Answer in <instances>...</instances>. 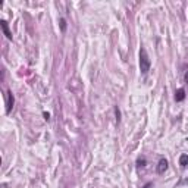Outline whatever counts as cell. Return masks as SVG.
<instances>
[{"instance_id": "6da1fadb", "label": "cell", "mask_w": 188, "mask_h": 188, "mask_svg": "<svg viewBox=\"0 0 188 188\" xmlns=\"http://www.w3.org/2000/svg\"><path fill=\"white\" fill-rule=\"evenodd\" d=\"M150 68H151V60L149 57V53L144 47H141L140 49V71L143 75H145V74H149Z\"/></svg>"}, {"instance_id": "7a4b0ae2", "label": "cell", "mask_w": 188, "mask_h": 188, "mask_svg": "<svg viewBox=\"0 0 188 188\" xmlns=\"http://www.w3.org/2000/svg\"><path fill=\"white\" fill-rule=\"evenodd\" d=\"M13 105H15V97H13L11 90H7V93H6V113H11Z\"/></svg>"}, {"instance_id": "3957f363", "label": "cell", "mask_w": 188, "mask_h": 188, "mask_svg": "<svg viewBox=\"0 0 188 188\" xmlns=\"http://www.w3.org/2000/svg\"><path fill=\"white\" fill-rule=\"evenodd\" d=\"M168 160H166L165 157H162L160 160H159V165H157V173L159 175H163L166 171H168Z\"/></svg>"}, {"instance_id": "277c9868", "label": "cell", "mask_w": 188, "mask_h": 188, "mask_svg": "<svg viewBox=\"0 0 188 188\" xmlns=\"http://www.w3.org/2000/svg\"><path fill=\"white\" fill-rule=\"evenodd\" d=\"M0 27H2V29H3V34L6 35V38H7V40H12V33L9 31V25H7V22H6L5 19H2V22H0Z\"/></svg>"}, {"instance_id": "5b68a950", "label": "cell", "mask_w": 188, "mask_h": 188, "mask_svg": "<svg viewBox=\"0 0 188 188\" xmlns=\"http://www.w3.org/2000/svg\"><path fill=\"white\" fill-rule=\"evenodd\" d=\"M175 100H177V101H184V100H185V90L178 88L177 91H175Z\"/></svg>"}, {"instance_id": "8992f818", "label": "cell", "mask_w": 188, "mask_h": 188, "mask_svg": "<svg viewBox=\"0 0 188 188\" xmlns=\"http://www.w3.org/2000/svg\"><path fill=\"white\" fill-rule=\"evenodd\" d=\"M179 165L182 166V168H187L188 166V154H181V157H179Z\"/></svg>"}, {"instance_id": "52a82bcc", "label": "cell", "mask_w": 188, "mask_h": 188, "mask_svg": "<svg viewBox=\"0 0 188 188\" xmlns=\"http://www.w3.org/2000/svg\"><path fill=\"white\" fill-rule=\"evenodd\" d=\"M145 165H147V159H145L144 156H141V157L137 159V166H138V168H144Z\"/></svg>"}, {"instance_id": "ba28073f", "label": "cell", "mask_w": 188, "mask_h": 188, "mask_svg": "<svg viewBox=\"0 0 188 188\" xmlns=\"http://www.w3.org/2000/svg\"><path fill=\"white\" fill-rule=\"evenodd\" d=\"M59 24H60V31L65 33V31H66V19H65V18H60V19H59Z\"/></svg>"}, {"instance_id": "9c48e42d", "label": "cell", "mask_w": 188, "mask_h": 188, "mask_svg": "<svg viewBox=\"0 0 188 188\" xmlns=\"http://www.w3.org/2000/svg\"><path fill=\"white\" fill-rule=\"evenodd\" d=\"M115 115H116V122L118 123H119V122H121V110H119V107H115Z\"/></svg>"}, {"instance_id": "30bf717a", "label": "cell", "mask_w": 188, "mask_h": 188, "mask_svg": "<svg viewBox=\"0 0 188 188\" xmlns=\"http://www.w3.org/2000/svg\"><path fill=\"white\" fill-rule=\"evenodd\" d=\"M143 188H153V182H147Z\"/></svg>"}, {"instance_id": "8fae6325", "label": "cell", "mask_w": 188, "mask_h": 188, "mask_svg": "<svg viewBox=\"0 0 188 188\" xmlns=\"http://www.w3.org/2000/svg\"><path fill=\"white\" fill-rule=\"evenodd\" d=\"M43 115H44V119H46V121H49V119H50V115H49V113H47V112H44Z\"/></svg>"}, {"instance_id": "7c38bea8", "label": "cell", "mask_w": 188, "mask_h": 188, "mask_svg": "<svg viewBox=\"0 0 188 188\" xmlns=\"http://www.w3.org/2000/svg\"><path fill=\"white\" fill-rule=\"evenodd\" d=\"M185 83L188 84V71H187V74H185Z\"/></svg>"}]
</instances>
